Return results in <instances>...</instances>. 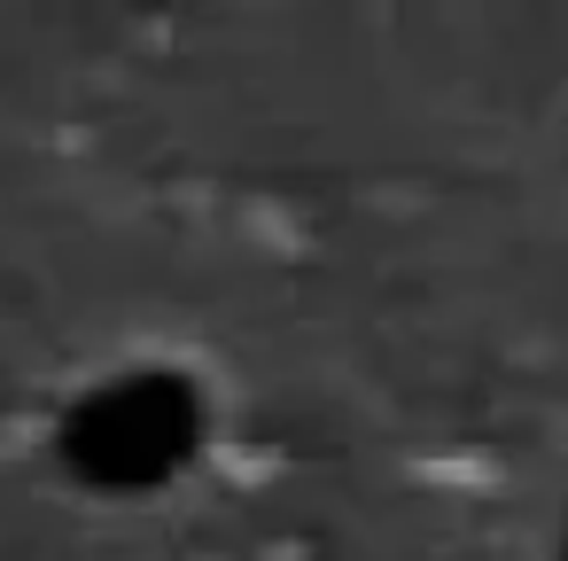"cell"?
<instances>
[{
    "label": "cell",
    "mask_w": 568,
    "mask_h": 561,
    "mask_svg": "<svg viewBox=\"0 0 568 561\" xmlns=\"http://www.w3.org/2000/svg\"><path fill=\"white\" fill-rule=\"evenodd\" d=\"M203 429H211V413L187 374L133 367L63 413L55 452L87 491H164L203 452Z\"/></svg>",
    "instance_id": "6da1fadb"
}]
</instances>
